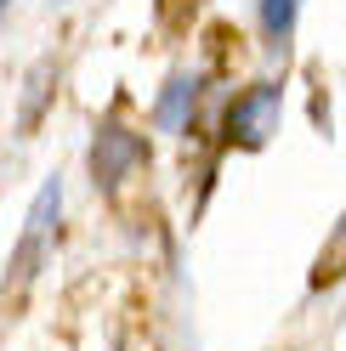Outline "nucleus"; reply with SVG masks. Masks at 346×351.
Returning a JSON list of instances; mask_svg holds the SVG:
<instances>
[{
    "label": "nucleus",
    "mask_w": 346,
    "mask_h": 351,
    "mask_svg": "<svg viewBox=\"0 0 346 351\" xmlns=\"http://www.w3.org/2000/svg\"><path fill=\"white\" fill-rule=\"evenodd\" d=\"M255 12H262V40H267L273 51H284V46H290V34H295L301 0H255Z\"/></svg>",
    "instance_id": "4"
},
{
    "label": "nucleus",
    "mask_w": 346,
    "mask_h": 351,
    "mask_svg": "<svg viewBox=\"0 0 346 351\" xmlns=\"http://www.w3.org/2000/svg\"><path fill=\"white\" fill-rule=\"evenodd\" d=\"M142 165H148V142H142V130L119 125V119H108V125L97 130V142H91V176H97V187H102V193H119Z\"/></svg>",
    "instance_id": "2"
},
{
    "label": "nucleus",
    "mask_w": 346,
    "mask_h": 351,
    "mask_svg": "<svg viewBox=\"0 0 346 351\" xmlns=\"http://www.w3.org/2000/svg\"><path fill=\"white\" fill-rule=\"evenodd\" d=\"M6 6H12V0H0V12H6Z\"/></svg>",
    "instance_id": "5"
},
{
    "label": "nucleus",
    "mask_w": 346,
    "mask_h": 351,
    "mask_svg": "<svg viewBox=\"0 0 346 351\" xmlns=\"http://www.w3.org/2000/svg\"><path fill=\"white\" fill-rule=\"evenodd\" d=\"M193 108H199V74H170L159 102H154V125L170 130V136H182L193 125Z\"/></svg>",
    "instance_id": "3"
},
{
    "label": "nucleus",
    "mask_w": 346,
    "mask_h": 351,
    "mask_svg": "<svg viewBox=\"0 0 346 351\" xmlns=\"http://www.w3.org/2000/svg\"><path fill=\"white\" fill-rule=\"evenodd\" d=\"M278 119H284V85H278V80H255V85H244V91L227 102V114H222V142L255 153V147L273 142Z\"/></svg>",
    "instance_id": "1"
}]
</instances>
